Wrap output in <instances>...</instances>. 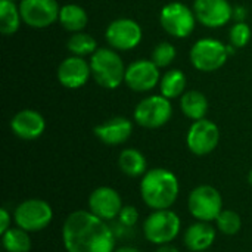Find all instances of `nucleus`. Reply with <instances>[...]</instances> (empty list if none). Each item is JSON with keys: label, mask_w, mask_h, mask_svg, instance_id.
<instances>
[{"label": "nucleus", "mask_w": 252, "mask_h": 252, "mask_svg": "<svg viewBox=\"0 0 252 252\" xmlns=\"http://www.w3.org/2000/svg\"><path fill=\"white\" fill-rule=\"evenodd\" d=\"M13 220L18 227L28 233L44 230L53 220V210L43 199H27L13 211Z\"/></svg>", "instance_id": "nucleus-6"}, {"label": "nucleus", "mask_w": 252, "mask_h": 252, "mask_svg": "<svg viewBox=\"0 0 252 252\" xmlns=\"http://www.w3.org/2000/svg\"><path fill=\"white\" fill-rule=\"evenodd\" d=\"M10 221H12V216L9 214V211L6 208L0 210V235H3L6 230L10 229Z\"/></svg>", "instance_id": "nucleus-31"}, {"label": "nucleus", "mask_w": 252, "mask_h": 252, "mask_svg": "<svg viewBox=\"0 0 252 252\" xmlns=\"http://www.w3.org/2000/svg\"><path fill=\"white\" fill-rule=\"evenodd\" d=\"M114 252H140L137 248L134 247H120V248H115Z\"/></svg>", "instance_id": "nucleus-33"}, {"label": "nucleus", "mask_w": 252, "mask_h": 252, "mask_svg": "<svg viewBox=\"0 0 252 252\" xmlns=\"http://www.w3.org/2000/svg\"><path fill=\"white\" fill-rule=\"evenodd\" d=\"M173 117V106L170 99H167L162 94H152L145 99H142L133 112L134 121L149 130L159 128L165 126Z\"/></svg>", "instance_id": "nucleus-5"}, {"label": "nucleus", "mask_w": 252, "mask_h": 252, "mask_svg": "<svg viewBox=\"0 0 252 252\" xmlns=\"http://www.w3.org/2000/svg\"><path fill=\"white\" fill-rule=\"evenodd\" d=\"M183 241L189 251H208L216 241V229L207 221H196L186 229Z\"/></svg>", "instance_id": "nucleus-19"}, {"label": "nucleus", "mask_w": 252, "mask_h": 252, "mask_svg": "<svg viewBox=\"0 0 252 252\" xmlns=\"http://www.w3.org/2000/svg\"><path fill=\"white\" fill-rule=\"evenodd\" d=\"M9 1H15V0H9Z\"/></svg>", "instance_id": "nucleus-35"}, {"label": "nucleus", "mask_w": 252, "mask_h": 252, "mask_svg": "<svg viewBox=\"0 0 252 252\" xmlns=\"http://www.w3.org/2000/svg\"><path fill=\"white\" fill-rule=\"evenodd\" d=\"M157 252H180V251H179L176 247H173V245L167 244V245H161V247H158Z\"/></svg>", "instance_id": "nucleus-32"}, {"label": "nucleus", "mask_w": 252, "mask_h": 252, "mask_svg": "<svg viewBox=\"0 0 252 252\" xmlns=\"http://www.w3.org/2000/svg\"><path fill=\"white\" fill-rule=\"evenodd\" d=\"M159 24L164 31L176 38H186L196 25L193 9L182 1L167 3L159 12Z\"/></svg>", "instance_id": "nucleus-7"}, {"label": "nucleus", "mask_w": 252, "mask_h": 252, "mask_svg": "<svg viewBox=\"0 0 252 252\" xmlns=\"http://www.w3.org/2000/svg\"><path fill=\"white\" fill-rule=\"evenodd\" d=\"M59 22L66 31L74 34V32H80L86 28V25L89 22V16H87V12L84 10V7H81L80 4L68 3V4L61 6Z\"/></svg>", "instance_id": "nucleus-22"}, {"label": "nucleus", "mask_w": 252, "mask_h": 252, "mask_svg": "<svg viewBox=\"0 0 252 252\" xmlns=\"http://www.w3.org/2000/svg\"><path fill=\"white\" fill-rule=\"evenodd\" d=\"M216 226L223 235L233 236V235L239 233V230L242 227V220H241V216L236 211L223 210L219 214V217L216 219Z\"/></svg>", "instance_id": "nucleus-27"}, {"label": "nucleus", "mask_w": 252, "mask_h": 252, "mask_svg": "<svg viewBox=\"0 0 252 252\" xmlns=\"http://www.w3.org/2000/svg\"><path fill=\"white\" fill-rule=\"evenodd\" d=\"M248 183L252 186V170L248 173Z\"/></svg>", "instance_id": "nucleus-34"}, {"label": "nucleus", "mask_w": 252, "mask_h": 252, "mask_svg": "<svg viewBox=\"0 0 252 252\" xmlns=\"http://www.w3.org/2000/svg\"><path fill=\"white\" fill-rule=\"evenodd\" d=\"M188 208L193 219L207 223L216 221L219 214L224 210L220 192L210 185H201L190 192Z\"/></svg>", "instance_id": "nucleus-8"}, {"label": "nucleus", "mask_w": 252, "mask_h": 252, "mask_svg": "<svg viewBox=\"0 0 252 252\" xmlns=\"http://www.w3.org/2000/svg\"><path fill=\"white\" fill-rule=\"evenodd\" d=\"M66 47H68V50H69L74 56H81V58L89 56V55L92 56V55L99 49L96 40H94L90 34L83 32V31L74 32V34L68 38Z\"/></svg>", "instance_id": "nucleus-26"}, {"label": "nucleus", "mask_w": 252, "mask_h": 252, "mask_svg": "<svg viewBox=\"0 0 252 252\" xmlns=\"http://www.w3.org/2000/svg\"><path fill=\"white\" fill-rule=\"evenodd\" d=\"M159 68L152 59H137L126 68L124 83L133 92L145 93L159 84Z\"/></svg>", "instance_id": "nucleus-13"}, {"label": "nucleus", "mask_w": 252, "mask_h": 252, "mask_svg": "<svg viewBox=\"0 0 252 252\" xmlns=\"http://www.w3.org/2000/svg\"><path fill=\"white\" fill-rule=\"evenodd\" d=\"M190 62L193 68L202 72H213L220 69L227 58V46L223 44L220 40L216 38H201L193 43L190 53H189Z\"/></svg>", "instance_id": "nucleus-9"}, {"label": "nucleus", "mask_w": 252, "mask_h": 252, "mask_svg": "<svg viewBox=\"0 0 252 252\" xmlns=\"http://www.w3.org/2000/svg\"><path fill=\"white\" fill-rule=\"evenodd\" d=\"M19 12L24 24L31 28H47L59 19L58 0H21Z\"/></svg>", "instance_id": "nucleus-11"}, {"label": "nucleus", "mask_w": 252, "mask_h": 252, "mask_svg": "<svg viewBox=\"0 0 252 252\" xmlns=\"http://www.w3.org/2000/svg\"><path fill=\"white\" fill-rule=\"evenodd\" d=\"M10 130L21 140H35L44 133L46 120L35 109H22L10 120Z\"/></svg>", "instance_id": "nucleus-17"}, {"label": "nucleus", "mask_w": 252, "mask_h": 252, "mask_svg": "<svg viewBox=\"0 0 252 252\" xmlns=\"http://www.w3.org/2000/svg\"><path fill=\"white\" fill-rule=\"evenodd\" d=\"M118 221L120 224H123L124 227H134L136 223L139 221V211L134 205H124L120 216H118Z\"/></svg>", "instance_id": "nucleus-30"}, {"label": "nucleus", "mask_w": 252, "mask_h": 252, "mask_svg": "<svg viewBox=\"0 0 252 252\" xmlns=\"http://www.w3.org/2000/svg\"><path fill=\"white\" fill-rule=\"evenodd\" d=\"M87 204H89V211L105 221L118 219L124 207L120 193L109 186H100L94 189L90 193Z\"/></svg>", "instance_id": "nucleus-15"}, {"label": "nucleus", "mask_w": 252, "mask_h": 252, "mask_svg": "<svg viewBox=\"0 0 252 252\" xmlns=\"http://www.w3.org/2000/svg\"><path fill=\"white\" fill-rule=\"evenodd\" d=\"M219 142L220 130L216 123L207 118L193 121L186 136V145L189 151L196 157H205L211 154L217 148Z\"/></svg>", "instance_id": "nucleus-10"}, {"label": "nucleus", "mask_w": 252, "mask_h": 252, "mask_svg": "<svg viewBox=\"0 0 252 252\" xmlns=\"http://www.w3.org/2000/svg\"><path fill=\"white\" fill-rule=\"evenodd\" d=\"M204 252H210V251H204Z\"/></svg>", "instance_id": "nucleus-36"}, {"label": "nucleus", "mask_w": 252, "mask_h": 252, "mask_svg": "<svg viewBox=\"0 0 252 252\" xmlns=\"http://www.w3.org/2000/svg\"><path fill=\"white\" fill-rule=\"evenodd\" d=\"M92 77L90 62L81 56L65 58L58 66V80L66 89H80Z\"/></svg>", "instance_id": "nucleus-16"}, {"label": "nucleus", "mask_w": 252, "mask_h": 252, "mask_svg": "<svg viewBox=\"0 0 252 252\" xmlns=\"http://www.w3.org/2000/svg\"><path fill=\"white\" fill-rule=\"evenodd\" d=\"M186 83L188 78L182 69H170L159 80L161 94L170 100L176 97H182V94L186 92Z\"/></svg>", "instance_id": "nucleus-23"}, {"label": "nucleus", "mask_w": 252, "mask_h": 252, "mask_svg": "<svg viewBox=\"0 0 252 252\" xmlns=\"http://www.w3.org/2000/svg\"><path fill=\"white\" fill-rule=\"evenodd\" d=\"M94 136L108 146L126 143L133 133V123L126 117H112L93 128Z\"/></svg>", "instance_id": "nucleus-18"}, {"label": "nucleus", "mask_w": 252, "mask_h": 252, "mask_svg": "<svg viewBox=\"0 0 252 252\" xmlns=\"http://www.w3.org/2000/svg\"><path fill=\"white\" fill-rule=\"evenodd\" d=\"M180 185L177 176L167 168H151L140 182V195L146 207L155 210H170L179 198Z\"/></svg>", "instance_id": "nucleus-2"}, {"label": "nucleus", "mask_w": 252, "mask_h": 252, "mask_svg": "<svg viewBox=\"0 0 252 252\" xmlns=\"http://www.w3.org/2000/svg\"><path fill=\"white\" fill-rule=\"evenodd\" d=\"M1 245L6 252H30L31 238L21 227H10L1 235Z\"/></svg>", "instance_id": "nucleus-25"}, {"label": "nucleus", "mask_w": 252, "mask_h": 252, "mask_svg": "<svg viewBox=\"0 0 252 252\" xmlns=\"http://www.w3.org/2000/svg\"><path fill=\"white\" fill-rule=\"evenodd\" d=\"M105 38L109 47L115 49L117 52L131 50L142 41V27L134 19L118 18L108 25Z\"/></svg>", "instance_id": "nucleus-12"}, {"label": "nucleus", "mask_w": 252, "mask_h": 252, "mask_svg": "<svg viewBox=\"0 0 252 252\" xmlns=\"http://www.w3.org/2000/svg\"><path fill=\"white\" fill-rule=\"evenodd\" d=\"M233 9L229 0H195L193 12L196 21L207 28L224 27L233 18Z\"/></svg>", "instance_id": "nucleus-14"}, {"label": "nucleus", "mask_w": 252, "mask_h": 252, "mask_svg": "<svg viewBox=\"0 0 252 252\" xmlns=\"http://www.w3.org/2000/svg\"><path fill=\"white\" fill-rule=\"evenodd\" d=\"M180 109L192 121L204 120L208 112V99L198 90H186L180 97Z\"/></svg>", "instance_id": "nucleus-20"}, {"label": "nucleus", "mask_w": 252, "mask_h": 252, "mask_svg": "<svg viewBox=\"0 0 252 252\" xmlns=\"http://www.w3.org/2000/svg\"><path fill=\"white\" fill-rule=\"evenodd\" d=\"M92 77L94 81L108 90H114L124 83L126 68L121 56L112 47H99L90 56Z\"/></svg>", "instance_id": "nucleus-3"}, {"label": "nucleus", "mask_w": 252, "mask_h": 252, "mask_svg": "<svg viewBox=\"0 0 252 252\" xmlns=\"http://www.w3.org/2000/svg\"><path fill=\"white\" fill-rule=\"evenodd\" d=\"M251 28L247 22L241 21V22H236L232 25L230 28V32H229V40H230V44L236 49H241V47H245L250 40H251Z\"/></svg>", "instance_id": "nucleus-29"}, {"label": "nucleus", "mask_w": 252, "mask_h": 252, "mask_svg": "<svg viewBox=\"0 0 252 252\" xmlns=\"http://www.w3.org/2000/svg\"><path fill=\"white\" fill-rule=\"evenodd\" d=\"M180 217L170 210H155L143 221V235L148 242L161 247L171 244L180 233Z\"/></svg>", "instance_id": "nucleus-4"}, {"label": "nucleus", "mask_w": 252, "mask_h": 252, "mask_svg": "<svg viewBox=\"0 0 252 252\" xmlns=\"http://www.w3.org/2000/svg\"><path fill=\"white\" fill-rule=\"evenodd\" d=\"M118 167L128 177H143L148 171V162L145 155L134 148H127L121 151L118 157Z\"/></svg>", "instance_id": "nucleus-21"}, {"label": "nucleus", "mask_w": 252, "mask_h": 252, "mask_svg": "<svg viewBox=\"0 0 252 252\" xmlns=\"http://www.w3.org/2000/svg\"><path fill=\"white\" fill-rule=\"evenodd\" d=\"M22 22L19 6L15 1L0 0V31L3 35H13Z\"/></svg>", "instance_id": "nucleus-24"}, {"label": "nucleus", "mask_w": 252, "mask_h": 252, "mask_svg": "<svg viewBox=\"0 0 252 252\" xmlns=\"http://www.w3.org/2000/svg\"><path fill=\"white\" fill-rule=\"evenodd\" d=\"M66 252H114L115 235L108 223L89 210L71 213L62 226Z\"/></svg>", "instance_id": "nucleus-1"}, {"label": "nucleus", "mask_w": 252, "mask_h": 252, "mask_svg": "<svg viewBox=\"0 0 252 252\" xmlns=\"http://www.w3.org/2000/svg\"><path fill=\"white\" fill-rule=\"evenodd\" d=\"M176 56H177V50L174 44L170 41H161L152 50L151 59L158 68H167L174 62Z\"/></svg>", "instance_id": "nucleus-28"}]
</instances>
